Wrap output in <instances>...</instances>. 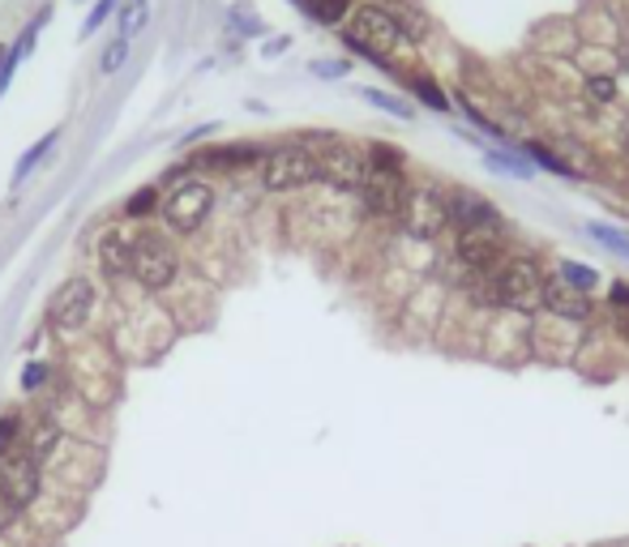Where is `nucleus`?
Instances as JSON below:
<instances>
[{"label":"nucleus","mask_w":629,"mask_h":547,"mask_svg":"<svg viewBox=\"0 0 629 547\" xmlns=\"http://www.w3.org/2000/svg\"><path fill=\"white\" fill-rule=\"evenodd\" d=\"M484 300L479 304H497L510 313H531L544 304V278L536 270L531 257H506L497 270L484 274Z\"/></svg>","instance_id":"1"},{"label":"nucleus","mask_w":629,"mask_h":547,"mask_svg":"<svg viewBox=\"0 0 629 547\" xmlns=\"http://www.w3.org/2000/svg\"><path fill=\"white\" fill-rule=\"evenodd\" d=\"M343 40H347L352 52L368 56L373 65H382V69H386V60H382V56H390V52H398V47H407V26L394 18L390 9H382V4H364V9H355L352 31H343Z\"/></svg>","instance_id":"2"},{"label":"nucleus","mask_w":629,"mask_h":547,"mask_svg":"<svg viewBox=\"0 0 629 547\" xmlns=\"http://www.w3.org/2000/svg\"><path fill=\"white\" fill-rule=\"evenodd\" d=\"M407 180H402V155L394 146H373V163L364 171V205L382 219H394L398 223V210H402V197H407Z\"/></svg>","instance_id":"3"},{"label":"nucleus","mask_w":629,"mask_h":547,"mask_svg":"<svg viewBox=\"0 0 629 547\" xmlns=\"http://www.w3.org/2000/svg\"><path fill=\"white\" fill-rule=\"evenodd\" d=\"M214 210V189L206 180H180L172 193L158 201V219L172 235H194L206 227Z\"/></svg>","instance_id":"4"},{"label":"nucleus","mask_w":629,"mask_h":547,"mask_svg":"<svg viewBox=\"0 0 629 547\" xmlns=\"http://www.w3.org/2000/svg\"><path fill=\"white\" fill-rule=\"evenodd\" d=\"M398 223L402 232L416 235V239H437L441 232H450V193H441L437 185H411L402 197V210H398Z\"/></svg>","instance_id":"5"},{"label":"nucleus","mask_w":629,"mask_h":547,"mask_svg":"<svg viewBox=\"0 0 629 547\" xmlns=\"http://www.w3.org/2000/svg\"><path fill=\"white\" fill-rule=\"evenodd\" d=\"M317 180V155L309 150V142H291L278 146L262 158V189L266 193H296L309 189Z\"/></svg>","instance_id":"6"},{"label":"nucleus","mask_w":629,"mask_h":547,"mask_svg":"<svg viewBox=\"0 0 629 547\" xmlns=\"http://www.w3.org/2000/svg\"><path fill=\"white\" fill-rule=\"evenodd\" d=\"M180 274V257L176 248L158 232H137V248H133V278L142 291H167Z\"/></svg>","instance_id":"7"},{"label":"nucleus","mask_w":629,"mask_h":547,"mask_svg":"<svg viewBox=\"0 0 629 547\" xmlns=\"http://www.w3.org/2000/svg\"><path fill=\"white\" fill-rule=\"evenodd\" d=\"M364 171H368V158L360 155L355 146L325 137V150L317 155V180L321 185H330L334 193H360L364 189Z\"/></svg>","instance_id":"8"},{"label":"nucleus","mask_w":629,"mask_h":547,"mask_svg":"<svg viewBox=\"0 0 629 547\" xmlns=\"http://www.w3.org/2000/svg\"><path fill=\"white\" fill-rule=\"evenodd\" d=\"M454 253L475 274L497 270L506 261V232H501V223H493V227H463V232L454 235Z\"/></svg>","instance_id":"9"},{"label":"nucleus","mask_w":629,"mask_h":547,"mask_svg":"<svg viewBox=\"0 0 629 547\" xmlns=\"http://www.w3.org/2000/svg\"><path fill=\"white\" fill-rule=\"evenodd\" d=\"M90 313H95V287L86 278H69L47 304V325L60 330V334H78L90 321Z\"/></svg>","instance_id":"10"},{"label":"nucleus","mask_w":629,"mask_h":547,"mask_svg":"<svg viewBox=\"0 0 629 547\" xmlns=\"http://www.w3.org/2000/svg\"><path fill=\"white\" fill-rule=\"evenodd\" d=\"M0 492L13 501V509H26L40 496V462L26 449L0 458Z\"/></svg>","instance_id":"11"},{"label":"nucleus","mask_w":629,"mask_h":547,"mask_svg":"<svg viewBox=\"0 0 629 547\" xmlns=\"http://www.w3.org/2000/svg\"><path fill=\"white\" fill-rule=\"evenodd\" d=\"M133 248H137V232L133 227H108L99 235V270L108 278L133 274Z\"/></svg>","instance_id":"12"},{"label":"nucleus","mask_w":629,"mask_h":547,"mask_svg":"<svg viewBox=\"0 0 629 547\" xmlns=\"http://www.w3.org/2000/svg\"><path fill=\"white\" fill-rule=\"evenodd\" d=\"M450 223H454L459 232H463V227H493V223H501V214H497V205H493L488 197L459 189V193H450Z\"/></svg>","instance_id":"13"},{"label":"nucleus","mask_w":629,"mask_h":547,"mask_svg":"<svg viewBox=\"0 0 629 547\" xmlns=\"http://www.w3.org/2000/svg\"><path fill=\"white\" fill-rule=\"evenodd\" d=\"M544 309L556 316H570V321H587L595 313V304H591L583 291H574V287H565V282H544Z\"/></svg>","instance_id":"14"},{"label":"nucleus","mask_w":629,"mask_h":547,"mask_svg":"<svg viewBox=\"0 0 629 547\" xmlns=\"http://www.w3.org/2000/svg\"><path fill=\"white\" fill-rule=\"evenodd\" d=\"M60 436H65V432H60V424H56L52 415H43V420H35V428L26 432V454H31V458L43 467V462H47V458L60 449Z\"/></svg>","instance_id":"15"},{"label":"nucleus","mask_w":629,"mask_h":547,"mask_svg":"<svg viewBox=\"0 0 629 547\" xmlns=\"http://www.w3.org/2000/svg\"><path fill=\"white\" fill-rule=\"evenodd\" d=\"M146 22H151V4L146 0H120L117 9V35L120 40H137L142 31H146Z\"/></svg>","instance_id":"16"},{"label":"nucleus","mask_w":629,"mask_h":547,"mask_svg":"<svg viewBox=\"0 0 629 547\" xmlns=\"http://www.w3.org/2000/svg\"><path fill=\"white\" fill-rule=\"evenodd\" d=\"M253 158H262L257 146H214V150H206V155H197V163H206V167H249Z\"/></svg>","instance_id":"17"},{"label":"nucleus","mask_w":629,"mask_h":547,"mask_svg":"<svg viewBox=\"0 0 629 547\" xmlns=\"http://www.w3.org/2000/svg\"><path fill=\"white\" fill-rule=\"evenodd\" d=\"M587 235L591 239H599L608 253L629 257V232H621V227H613V223H587Z\"/></svg>","instance_id":"18"},{"label":"nucleus","mask_w":629,"mask_h":547,"mask_svg":"<svg viewBox=\"0 0 629 547\" xmlns=\"http://www.w3.org/2000/svg\"><path fill=\"white\" fill-rule=\"evenodd\" d=\"M561 282L574 287V291H583V295H591L595 282H599V274L591 270V266H583V261H561Z\"/></svg>","instance_id":"19"},{"label":"nucleus","mask_w":629,"mask_h":547,"mask_svg":"<svg viewBox=\"0 0 629 547\" xmlns=\"http://www.w3.org/2000/svg\"><path fill=\"white\" fill-rule=\"evenodd\" d=\"M56 142H60V129H52V133H47L43 142H35V146H31L26 155H22V163H18V171H13V180H26V176H31L35 167H40V158L47 155V150H52Z\"/></svg>","instance_id":"20"},{"label":"nucleus","mask_w":629,"mask_h":547,"mask_svg":"<svg viewBox=\"0 0 629 547\" xmlns=\"http://www.w3.org/2000/svg\"><path fill=\"white\" fill-rule=\"evenodd\" d=\"M484 163H488L493 171H506V176H518V180H527V176H531V163H518V158L506 155V150H488V146H484Z\"/></svg>","instance_id":"21"},{"label":"nucleus","mask_w":629,"mask_h":547,"mask_svg":"<svg viewBox=\"0 0 629 547\" xmlns=\"http://www.w3.org/2000/svg\"><path fill=\"white\" fill-rule=\"evenodd\" d=\"M522 155L536 158V163H540L544 171H552V176H574V167H565V163H561V158L552 155V150H544L540 142H522Z\"/></svg>","instance_id":"22"},{"label":"nucleus","mask_w":629,"mask_h":547,"mask_svg":"<svg viewBox=\"0 0 629 547\" xmlns=\"http://www.w3.org/2000/svg\"><path fill=\"white\" fill-rule=\"evenodd\" d=\"M117 9H120V0H99V4H95V9L86 13V22H81V40L99 35V26H103V22H108V18L117 13Z\"/></svg>","instance_id":"23"},{"label":"nucleus","mask_w":629,"mask_h":547,"mask_svg":"<svg viewBox=\"0 0 629 547\" xmlns=\"http://www.w3.org/2000/svg\"><path fill=\"white\" fill-rule=\"evenodd\" d=\"M364 99L373 103V108H382V112H390V116H398V120H411L416 112L407 108V103H398V99H390L386 90H364Z\"/></svg>","instance_id":"24"},{"label":"nucleus","mask_w":629,"mask_h":547,"mask_svg":"<svg viewBox=\"0 0 629 547\" xmlns=\"http://www.w3.org/2000/svg\"><path fill=\"white\" fill-rule=\"evenodd\" d=\"M155 210H158L155 189H137V193L129 197V205H124V214H129V219H142V214H155Z\"/></svg>","instance_id":"25"},{"label":"nucleus","mask_w":629,"mask_h":547,"mask_svg":"<svg viewBox=\"0 0 629 547\" xmlns=\"http://www.w3.org/2000/svg\"><path fill=\"white\" fill-rule=\"evenodd\" d=\"M583 90H587L591 103H613V99H617V81L604 78V74H595V78H587V86H583Z\"/></svg>","instance_id":"26"},{"label":"nucleus","mask_w":629,"mask_h":547,"mask_svg":"<svg viewBox=\"0 0 629 547\" xmlns=\"http://www.w3.org/2000/svg\"><path fill=\"white\" fill-rule=\"evenodd\" d=\"M124 60H129V40H120L117 35V40L103 47V65H99V69H103V74H117Z\"/></svg>","instance_id":"27"},{"label":"nucleus","mask_w":629,"mask_h":547,"mask_svg":"<svg viewBox=\"0 0 629 547\" xmlns=\"http://www.w3.org/2000/svg\"><path fill=\"white\" fill-rule=\"evenodd\" d=\"M411 86H416V94H420V99H424L433 112H450V99H445V94H441V90H437L429 78H416Z\"/></svg>","instance_id":"28"},{"label":"nucleus","mask_w":629,"mask_h":547,"mask_svg":"<svg viewBox=\"0 0 629 547\" xmlns=\"http://www.w3.org/2000/svg\"><path fill=\"white\" fill-rule=\"evenodd\" d=\"M232 18H236L240 26V35H262V22H257V13H244V4H236V9H232Z\"/></svg>","instance_id":"29"},{"label":"nucleus","mask_w":629,"mask_h":547,"mask_svg":"<svg viewBox=\"0 0 629 547\" xmlns=\"http://www.w3.org/2000/svg\"><path fill=\"white\" fill-rule=\"evenodd\" d=\"M608 304L621 316L629 313V282H613V287H608Z\"/></svg>","instance_id":"30"},{"label":"nucleus","mask_w":629,"mask_h":547,"mask_svg":"<svg viewBox=\"0 0 629 547\" xmlns=\"http://www.w3.org/2000/svg\"><path fill=\"white\" fill-rule=\"evenodd\" d=\"M347 69H352V60H334V65H313L317 78H343Z\"/></svg>","instance_id":"31"},{"label":"nucleus","mask_w":629,"mask_h":547,"mask_svg":"<svg viewBox=\"0 0 629 547\" xmlns=\"http://www.w3.org/2000/svg\"><path fill=\"white\" fill-rule=\"evenodd\" d=\"M18 428H22V424H18L13 415H9V420H0V458H4V445H13V436H18Z\"/></svg>","instance_id":"32"},{"label":"nucleus","mask_w":629,"mask_h":547,"mask_svg":"<svg viewBox=\"0 0 629 547\" xmlns=\"http://www.w3.org/2000/svg\"><path fill=\"white\" fill-rule=\"evenodd\" d=\"M13 517H18V509H13V501H9L4 492H0V535H4L9 526H13Z\"/></svg>","instance_id":"33"},{"label":"nucleus","mask_w":629,"mask_h":547,"mask_svg":"<svg viewBox=\"0 0 629 547\" xmlns=\"http://www.w3.org/2000/svg\"><path fill=\"white\" fill-rule=\"evenodd\" d=\"M40 381H47V368H43V364H31V372L22 377V390H40Z\"/></svg>","instance_id":"34"},{"label":"nucleus","mask_w":629,"mask_h":547,"mask_svg":"<svg viewBox=\"0 0 629 547\" xmlns=\"http://www.w3.org/2000/svg\"><path fill=\"white\" fill-rule=\"evenodd\" d=\"M278 52H287V40H271L262 47V56H278Z\"/></svg>","instance_id":"35"},{"label":"nucleus","mask_w":629,"mask_h":547,"mask_svg":"<svg viewBox=\"0 0 629 547\" xmlns=\"http://www.w3.org/2000/svg\"><path fill=\"white\" fill-rule=\"evenodd\" d=\"M621 325H626V334H629V313H626V316H621Z\"/></svg>","instance_id":"36"}]
</instances>
